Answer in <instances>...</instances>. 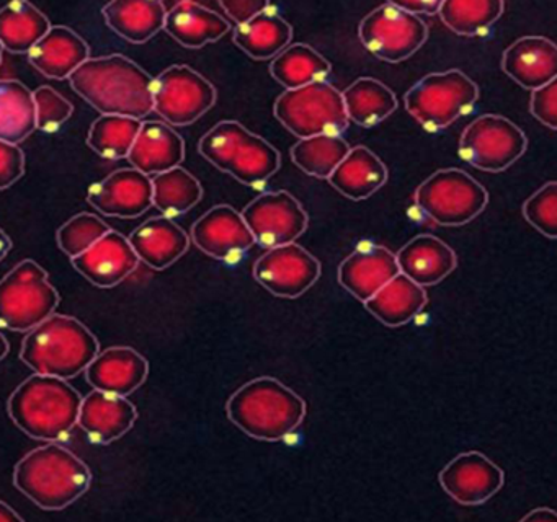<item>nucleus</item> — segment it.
Listing matches in <instances>:
<instances>
[{
  "instance_id": "obj_13",
  "label": "nucleus",
  "mask_w": 557,
  "mask_h": 522,
  "mask_svg": "<svg viewBox=\"0 0 557 522\" xmlns=\"http://www.w3.org/2000/svg\"><path fill=\"white\" fill-rule=\"evenodd\" d=\"M216 98L214 85L188 65H172L152 78V110L172 126H188L200 120Z\"/></svg>"
},
{
  "instance_id": "obj_10",
  "label": "nucleus",
  "mask_w": 557,
  "mask_h": 522,
  "mask_svg": "<svg viewBox=\"0 0 557 522\" xmlns=\"http://www.w3.org/2000/svg\"><path fill=\"white\" fill-rule=\"evenodd\" d=\"M479 98V87L459 69L420 78L404 98L406 110L425 129L440 130L455 123Z\"/></svg>"
},
{
  "instance_id": "obj_17",
  "label": "nucleus",
  "mask_w": 557,
  "mask_h": 522,
  "mask_svg": "<svg viewBox=\"0 0 557 522\" xmlns=\"http://www.w3.org/2000/svg\"><path fill=\"white\" fill-rule=\"evenodd\" d=\"M87 201L109 217H139L152 206L151 178L136 169L116 170L90 186Z\"/></svg>"
},
{
  "instance_id": "obj_32",
  "label": "nucleus",
  "mask_w": 557,
  "mask_h": 522,
  "mask_svg": "<svg viewBox=\"0 0 557 522\" xmlns=\"http://www.w3.org/2000/svg\"><path fill=\"white\" fill-rule=\"evenodd\" d=\"M292 38V25L283 16L270 13L269 9L234 29L237 48L257 61L276 58L288 48Z\"/></svg>"
},
{
  "instance_id": "obj_2",
  "label": "nucleus",
  "mask_w": 557,
  "mask_h": 522,
  "mask_svg": "<svg viewBox=\"0 0 557 522\" xmlns=\"http://www.w3.org/2000/svg\"><path fill=\"white\" fill-rule=\"evenodd\" d=\"M306 411L301 395L269 375L247 382L226 403L227 418L244 434L267 443L292 436L301 426Z\"/></svg>"
},
{
  "instance_id": "obj_43",
  "label": "nucleus",
  "mask_w": 557,
  "mask_h": 522,
  "mask_svg": "<svg viewBox=\"0 0 557 522\" xmlns=\"http://www.w3.org/2000/svg\"><path fill=\"white\" fill-rule=\"evenodd\" d=\"M32 94H34L37 127L45 133H57L73 114V104L48 85L37 88Z\"/></svg>"
},
{
  "instance_id": "obj_26",
  "label": "nucleus",
  "mask_w": 557,
  "mask_h": 522,
  "mask_svg": "<svg viewBox=\"0 0 557 522\" xmlns=\"http://www.w3.org/2000/svg\"><path fill=\"white\" fill-rule=\"evenodd\" d=\"M129 245L139 261L165 270L184 257L190 245L187 232L171 217H152L139 225L128 237Z\"/></svg>"
},
{
  "instance_id": "obj_38",
  "label": "nucleus",
  "mask_w": 557,
  "mask_h": 522,
  "mask_svg": "<svg viewBox=\"0 0 557 522\" xmlns=\"http://www.w3.org/2000/svg\"><path fill=\"white\" fill-rule=\"evenodd\" d=\"M350 146L342 136H312L299 139L292 147L293 163L308 175L325 178L332 175L347 156Z\"/></svg>"
},
{
  "instance_id": "obj_31",
  "label": "nucleus",
  "mask_w": 557,
  "mask_h": 522,
  "mask_svg": "<svg viewBox=\"0 0 557 522\" xmlns=\"http://www.w3.org/2000/svg\"><path fill=\"white\" fill-rule=\"evenodd\" d=\"M110 29L133 45H143L164 28V3L158 0H115L103 7Z\"/></svg>"
},
{
  "instance_id": "obj_44",
  "label": "nucleus",
  "mask_w": 557,
  "mask_h": 522,
  "mask_svg": "<svg viewBox=\"0 0 557 522\" xmlns=\"http://www.w3.org/2000/svg\"><path fill=\"white\" fill-rule=\"evenodd\" d=\"M530 111L544 126L557 129V78L531 91Z\"/></svg>"
},
{
  "instance_id": "obj_27",
  "label": "nucleus",
  "mask_w": 557,
  "mask_h": 522,
  "mask_svg": "<svg viewBox=\"0 0 557 522\" xmlns=\"http://www.w3.org/2000/svg\"><path fill=\"white\" fill-rule=\"evenodd\" d=\"M28 59L45 77L64 80L89 59V46L67 26H51L30 49Z\"/></svg>"
},
{
  "instance_id": "obj_16",
  "label": "nucleus",
  "mask_w": 557,
  "mask_h": 522,
  "mask_svg": "<svg viewBox=\"0 0 557 522\" xmlns=\"http://www.w3.org/2000/svg\"><path fill=\"white\" fill-rule=\"evenodd\" d=\"M440 485L459 505L478 506L500 492L505 473L485 453L469 450L453 457L438 475Z\"/></svg>"
},
{
  "instance_id": "obj_23",
  "label": "nucleus",
  "mask_w": 557,
  "mask_h": 522,
  "mask_svg": "<svg viewBox=\"0 0 557 522\" xmlns=\"http://www.w3.org/2000/svg\"><path fill=\"white\" fill-rule=\"evenodd\" d=\"M138 411L126 397L94 390L81 401L77 424L96 444H110L135 426Z\"/></svg>"
},
{
  "instance_id": "obj_1",
  "label": "nucleus",
  "mask_w": 557,
  "mask_h": 522,
  "mask_svg": "<svg viewBox=\"0 0 557 522\" xmlns=\"http://www.w3.org/2000/svg\"><path fill=\"white\" fill-rule=\"evenodd\" d=\"M70 82L102 114L141 121L154 108L151 75L125 55L87 59Z\"/></svg>"
},
{
  "instance_id": "obj_21",
  "label": "nucleus",
  "mask_w": 557,
  "mask_h": 522,
  "mask_svg": "<svg viewBox=\"0 0 557 522\" xmlns=\"http://www.w3.org/2000/svg\"><path fill=\"white\" fill-rule=\"evenodd\" d=\"M502 71L527 90L544 87L557 77V46L544 36H521L505 49Z\"/></svg>"
},
{
  "instance_id": "obj_18",
  "label": "nucleus",
  "mask_w": 557,
  "mask_h": 522,
  "mask_svg": "<svg viewBox=\"0 0 557 522\" xmlns=\"http://www.w3.org/2000/svg\"><path fill=\"white\" fill-rule=\"evenodd\" d=\"M191 240L216 260H233L256 245L243 214L227 204L214 206L191 227Z\"/></svg>"
},
{
  "instance_id": "obj_52",
  "label": "nucleus",
  "mask_w": 557,
  "mask_h": 522,
  "mask_svg": "<svg viewBox=\"0 0 557 522\" xmlns=\"http://www.w3.org/2000/svg\"><path fill=\"white\" fill-rule=\"evenodd\" d=\"M2 52H4V48L0 45V62H2Z\"/></svg>"
},
{
  "instance_id": "obj_14",
  "label": "nucleus",
  "mask_w": 557,
  "mask_h": 522,
  "mask_svg": "<svg viewBox=\"0 0 557 522\" xmlns=\"http://www.w3.org/2000/svg\"><path fill=\"white\" fill-rule=\"evenodd\" d=\"M240 214L256 244L265 248L293 244L305 234L309 224V215L301 202L288 191L263 192Z\"/></svg>"
},
{
  "instance_id": "obj_49",
  "label": "nucleus",
  "mask_w": 557,
  "mask_h": 522,
  "mask_svg": "<svg viewBox=\"0 0 557 522\" xmlns=\"http://www.w3.org/2000/svg\"><path fill=\"white\" fill-rule=\"evenodd\" d=\"M22 522L24 518L18 514L15 509H12L8 502L0 501V522Z\"/></svg>"
},
{
  "instance_id": "obj_48",
  "label": "nucleus",
  "mask_w": 557,
  "mask_h": 522,
  "mask_svg": "<svg viewBox=\"0 0 557 522\" xmlns=\"http://www.w3.org/2000/svg\"><path fill=\"white\" fill-rule=\"evenodd\" d=\"M557 514L550 508H536L521 518V522H546L556 519Z\"/></svg>"
},
{
  "instance_id": "obj_37",
  "label": "nucleus",
  "mask_w": 557,
  "mask_h": 522,
  "mask_svg": "<svg viewBox=\"0 0 557 522\" xmlns=\"http://www.w3.org/2000/svg\"><path fill=\"white\" fill-rule=\"evenodd\" d=\"M152 206L165 217L185 214L200 202L203 188L200 182L182 166L159 173L151 178Z\"/></svg>"
},
{
  "instance_id": "obj_12",
  "label": "nucleus",
  "mask_w": 557,
  "mask_h": 522,
  "mask_svg": "<svg viewBox=\"0 0 557 522\" xmlns=\"http://www.w3.org/2000/svg\"><path fill=\"white\" fill-rule=\"evenodd\" d=\"M358 36L371 54L381 61L397 64L425 45L429 26L419 16L399 9L394 2H387L361 20Z\"/></svg>"
},
{
  "instance_id": "obj_6",
  "label": "nucleus",
  "mask_w": 557,
  "mask_h": 522,
  "mask_svg": "<svg viewBox=\"0 0 557 522\" xmlns=\"http://www.w3.org/2000/svg\"><path fill=\"white\" fill-rule=\"evenodd\" d=\"M198 152L221 172L247 186L267 182L278 172V150L237 121H221L198 144Z\"/></svg>"
},
{
  "instance_id": "obj_24",
  "label": "nucleus",
  "mask_w": 557,
  "mask_h": 522,
  "mask_svg": "<svg viewBox=\"0 0 557 522\" xmlns=\"http://www.w3.org/2000/svg\"><path fill=\"white\" fill-rule=\"evenodd\" d=\"M399 273L422 287L435 286L458 266L455 250L435 235L422 234L396 253Z\"/></svg>"
},
{
  "instance_id": "obj_9",
  "label": "nucleus",
  "mask_w": 557,
  "mask_h": 522,
  "mask_svg": "<svg viewBox=\"0 0 557 522\" xmlns=\"http://www.w3.org/2000/svg\"><path fill=\"white\" fill-rule=\"evenodd\" d=\"M58 303L60 294L37 261H22L0 281V325L5 328L30 332L53 315Z\"/></svg>"
},
{
  "instance_id": "obj_25",
  "label": "nucleus",
  "mask_w": 557,
  "mask_h": 522,
  "mask_svg": "<svg viewBox=\"0 0 557 522\" xmlns=\"http://www.w3.org/2000/svg\"><path fill=\"white\" fill-rule=\"evenodd\" d=\"M133 169L145 175H159L181 166L185 159V142L181 134L159 121L141 124L128 153Z\"/></svg>"
},
{
  "instance_id": "obj_34",
  "label": "nucleus",
  "mask_w": 557,
  "mask_h": 522,
  "mask_svg": "<svg viewBox=\"0 0 557 522\" xmlns=\"http://www.w3.org/2000/svg\"><path fill=\"white\" fill-rule=\"evenodd\" d=\"M50 28V20L34 3L15 0L0 9V45L14 54H28Z\"/></svg>"
},
{
  "instance_id": "obj_39",
  "label": "nucleus",
  "mask_w": 557,
  "mask_h": 522,
  "mask_svg": "<svg viewBox=\"0 0 557 522\" xmlns=\"http://www.w3.org/2000/svg\"><path fill=\"white\" fill-rule=\"evenodd\" d=\"M504 9L500 0H446L438 15L456 35L478 36L500 18Z\"/></svg>"
},
{
  "instance_id": "obj_28",
  "label": "nucleus",
  "mask_w": 557,
  "mask_h": 522,
  "mask_svg": "<svg viewBox=\"0 0 557 522\" xmlns=\"http://www.w3.org/2000/svg\"><path fill=\"white\" fill-rule=\"evenodd\" d=\"M389 178L386 163L364 146L350 147L337 169L329 176V183L351 201L371 198Z\"/></svg>"
},
{
  "instance_id": "obj_33",
  "label": "nucleus",
  "mask_w": 557,
  "mask_h": 522,
  "mask_svg": "<svg viewBox=\"0 0 557 522\" xmlns=\"http://www.w3.org/2000/svg\"><path fill=\"white\" fill-rule=\"evenodd\" d=\"M348 121L358 126L373 127L396 111L397 98L383 82L360 77L342 91Z\"/></svg>"
},
{
  "instance_id": "obj_5",
  "label": "nucleus",
  "mask_w": 557,
  "mask_h": 522,
  "mask_svg": "<svg viewBox=\"0 0 557 522\" xmlns=\"http://www.w3.org/2000/svg\"><path fill=\"white\" fill-rule=\"evenodd\" d=\"M100 352L96 335L74 316H48L22 343L21 359L35 374L76 377Z\"/></svg>"
},
{
  "instance_id": "obj_46",
  "label": "nucleus",
  "mask_w": 557,
  "mask_h": 522,
  "mask_svg": "<svg viewBox=\"0 0 557 522\" xmlns=\"http://www.w3.org/2000/svg\"><path fill=\"white\" fill-rule=\"evenodd\" d=\"M220 5L237 25H244V23L252 20L253 16L265 12L270 7L269 2H262V0H253V2H247V0H230V2H221Z\"/></svg>"
},
{
  "instance_id": "obj_20",
  "label": "nucleus",
  "mask_w": 557,
  "mask_h": 522,
  "mask_svg": "<svg viewBox=\"0 0 557 522\" xmlns=\"http://www.w3.org/2000/svg\"><path fill=\"white\" fill-rule=\"evenodd\" d=\"M148 374V359L128 346H113L99 352L86 369L87 382L94 390L119 397H128L138 390Z\"/></svg>"
},
{
  "instance_id": "obj_7",
  "label": "nucleus",
  "mask_w": 557,
  "mask_h": 522,
  "mask_svg": "<svg viewBox=\"0 0 557 522\" xmlns=\"http://www.w3.org/2000/svg\"><path fill=\"white\" fill-rule=\"evenodd\" d=\"M413 201L436 224L459 227L484 212L488 192L465 170L442 169L417 186Z\"/></svg>"
},
{
  "instance_id": "obj_40",
  "label": "nucleus",
  "mask_w": 557,
  "mask_h": 522,
  "mask_svg": "<svg viewBox=\"0 0 557 522\" xmlns=\"http://www.w3.org/2000/svg\"><path fill=\"white\" fill-rule=\"evenodd\" d=\"M141 124V121L133 117L102 114L90 126L87 144L103 159H125L135 144Z\"/></svg>"
},
{
  "instance_id": "obj_41",
  "label": "nucleus",
  "mask_w": 557,
  "mask_h": 522,
  "mask_svg": "<svg viewBox=\"0 0 557 522\" xmlns=\"http://www.w3.org/2000/svg\"><path fill=\"white\" fill-rule=\"evenodd\" d=\"M109 231V225L102 219L89 212H83L74 215L58 231V245L73 260L89 250Z\"/></svg>"
},
{
  "instance_id": "obj_35",
  "label": "nucleus",
  "mask_w": 557,
  "mask_h": 522,
  "mask_svg": "<svg viewBox=\"0 0 557 522\" xmlns=\"http://www.w3.org/2000/svg\"><path fill=\"white\" fill-rule=\"evenodd\" d=\"M331 62L309 45L296 42L283 49L270 64V74L286 90L325 82L331 75Z\"/></svg>"
},
{
  "instance_id": "obj_8",
  "label": "nucleus",
  "mask_w": 557,
  "mask_h": 522,
  "mask_svg": "<svg viewBox=\"0 0 557 522\" xmlns=\"http://www.w3.org/2000/svg\"><path fill=\"white\" fill-rule=\"evenodd\" d=\"M275 116L299 139L312 136H342L348 129L342 91L329 82H314L286 90L275 101Z\"/></svg>"
},
{
  "instance_id": "obj_19",
  "label": "nucleus",
  "mask_w": 557,
  "mask_h": 522,
  "mask_svg": "<svg viewBox=\"0 0 557 522\" xmlns=\"http://www.w3.org/2000/svg\"><path fill=\"white\" fill-rule=\"evenodd\" d=\"M139 260L125 235L109 231L89 250L73 258L74 268L94 286H119L138 266Z\"/></svg>"
},
{
  "instance_id": "obj_15",
  "label": "nucleus",
  "mask_w": 557,
  "mask_h": 522,
  "mask_svg": "<svg viewBox=\"0 0 557 522\" xmlns=\"http://www.w3.org/2000/svg\"><path fill=\"white\" fill-rule=\"evenodd\" d=\"M321 276V263L301 245H280L269 248L253 263V277L270 294L283 299H296L308 293Z\"/></svg>"
},
{
  "instance_id": "obj_36",
  "label": "nucleus",
  "mask_w": 557,
  "mask_h": 522,
  "mask_svg": "<svg viewBox=\"0 0 557 522\" xmlns=\"http://www.w3.org/2000/svg\"><path fill=\"white\" fill-rule=\"evenodd\" d=\"M37 129L34 94L18 80H0V140L21 144Z\"/></svg>"
},
{
  "instance_id": "obj_4",
  "label": "nucleus",
  "mask_w": 557,
  "mask_h": 522,
  "mask_svg": "<svg viewBox=\"0 0 557 522\" xmlns=\"http://www.w3.org/2000/svg\"><path fill=\"white\" fill-rule=\"evenodd\" d=\"M81 401L79 391L64 378L35 374L15 388L8 410L25 434L54 443L76 426Z\"/></svg>"
},
{
  "instance_id": "obj_50",
  "label": "nucleus",
  "mask_w": 557,
  "mask_h": 522,
  "mask_svg": "<svg viewBox=\"0 0 557 522\" xmlns=\"http://www.w3.org/2000/svg\"><path fill=\"white\" fill-rule=\"evenodd\" d=\"M12 248V240L9 238V235L5 234L2 228H0V261L4 260L8 257L9 251Z\"/></svg>"
},
{
  "instance_id": "obj_29",
  "label": "nucleus",
  "mask_w": 557,
  "mask_h": 522,
  "mask_svg": "<svg viewBox=\"0 0 557 522\" xmlns=\"http://www.w3.org/2000/svg\"><path fill=\"white\" fill-rule=\"evenodd\" d=\"M426 302L429 297L425 287L399 273L363 303L368 312L383 325L397 328L412 322L422 312Z\"/></svg>"
},
{
  "instance_id": "obj_3",
  "label": "nucleus",
  "mask_w": 557,
  "mask_h": 522,
  "mask_svg": "<svg viewBox=\"0 0 557 522\" xmlns=\"http://www.w3.org/2000/svg\"><path fill=\"white\" fill-rule=\"evenodd\" d=\"M89 467L66 447H38L15 465L14 483L45 511H63L89 489Z\"/></svg>"
},
{
  "instance_id": "obj_51",
  "label": "nucleus",
  "mask_w": 557,
  "mask_h": 522,
  "mask_svg": "<svg viewBox=\"0 0 557 522\" xmlns=\"http://www.w3.org/2000/svg\"><path fill=\"white\" fill-rule=\"evenodd\" d=\"M9 352V343L8 339H5V336L0 333V361L8 356Z\"/></svg>"
},
{
  "instance_id": "obj_47",
  "label": "nucleus",
  "mask_w": 557,
  "mask_h": 522,
  "mask_svg": "<svg viewBox=\"0 0 557 522\" xmlns=\"http://www.w3.org/2000/svg\"><path fill=\"white\" fill-rule=\"evenodd\" d=\"M399 9L412 13V15H438L442 2L440 0H394Z\"/></svg>"
},
{
  "instance_id": "obj_45",
  "label": "nucleus",
  "mask_w": 557,
  "mask_h": 522,
  "mask_svg": "<svg viewBox=\"0 0 557 522\" xmlns=\"http://www.w3.org/2000/svg\"><path fill=\"white\" fill-rule=\"evenodd\" d=\"M24 172L25 157L21 147L0 140V189L11 188Z\"/></svg>"
},
{
  "instance_id": "obj_30",
  "label": "nucleus",
  "mask_w": 557,
  "mask_h": 522,
  "mask_svg": "<svg viewBox=\"0 0 557 522\" xmlns=\"http://www.w3.org/2000/svg\"><path fill=\"white\" fill-rule=\"evenodd\" d=\"M164 29L185 48H203L218 41L231 29L220 13L197 2H178L165 13Z\"/></svg>"
},
{
  "instance_id": "obj_22",
  "label": "nucleus",
  "mask_w": 557,
  "mask_h": 522,
  "mask_svg": "<svg viewBox=\"0 0 557 522\" xmlns=\"http://www.w3.org/2000/svg\"><path fill=\"white\" fill-rule=\"evenodd\" d=\"M399 274L396 254L381 245L358 247L338 266V283L355 299L367 302L387 281Z\"/></svg>"
},
{
  "instance_id": "obj_11",
  "label": "nucleus",
  "mask_w": 557,
  "mask_h": 522,
  "mask_svg": "<svg viewBox=\"0 0 557 522\" xmlns=\"http://www.w3.org/2000/svg\"><path fill=\"white\" fill-rule=\"evenodd\" d=\"M523 130L500 114L475 117L459 139V157L482 172L500 173L510 169L524 152Z\"/></svg>"
},
{
  "instance_id": "obj_42",
  "label": "nucleus",
  "mask_w": 557,
  "mask_h": 522,
  "mask_svg": "<svg viewBox=\"0 0 557 522\" xmlns=\"http://www.w3.org/2000/svg\"><path fill=\"white\" fill-rule=\"evenodd\" d=\"M523 215L546 238L557 237V183L547 182L523 204Z\"/></svg>"
}]
</instances>
